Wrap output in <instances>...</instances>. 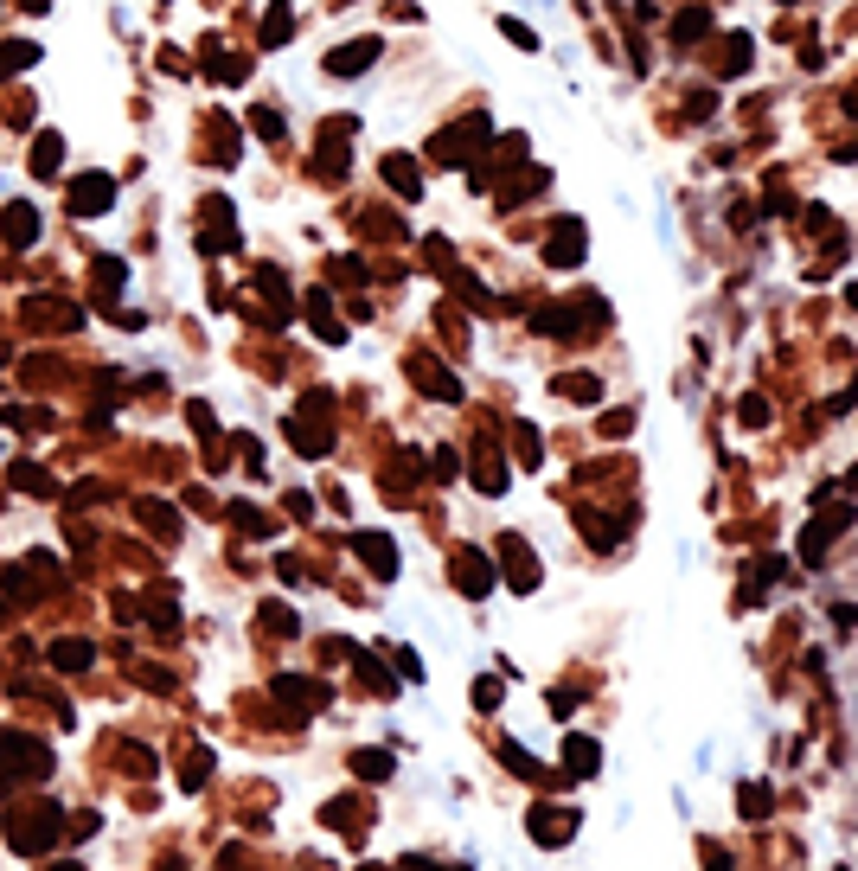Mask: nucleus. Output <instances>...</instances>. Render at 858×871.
Here are the masks:
<instances>
[{
    "mask_svg": "<svg viewBox=\"0 0 858 871\" xmlns=\"http://www.w3.org/2000/svg\"><path fill=\"white\" fill-rule=\"evenodd\" d=\"M109 199H116V180H109V173H84V180H70V205H78L84 218H97Z\"/></svg>",
    "mask_w": 858,
    "mask_h": 871,
    "instance_id": "f257e3e1",
    "label": "nucleus"
},
{
    "mask_svg": "<svg viewBox=\"0 0 858 871\" xmlns=\"http://www.w3.org/2000/svg\"><path fill=\"white\" fill-rule=\"evenodd\" d=\"M372 58H378V45H372V39H359V45H340V52L327 58V70H333V78H352V70H366Z\"/></svg>",
    "mask_w": 858,
    "mask_h": 871,
    "instance_id": "f03ea898",
    "label": "nucleus"
},
{
    "mask_svg": "<svg viewBox=\"0 0 858 871\" xmlns=\"http://www.w3.org/2000/svg\"><path fill=\"white\" fill-rule=\"evenodd\" d=\"M352 545H359V551L372 557V570H378V576H391V570H397V551H391V539H372V532H359Z\"/></svg>",
    "mask_w": 858,
    "mask_h": 871,
    "instance_id": "7ed1b4c3",
    "label": "nucleus"
},
{
    "mask_svg": "<svg viewBox=\"0 0 858 871\" xmlns=\"http://www.w3.org/2000/svg\"><path fill=\"white\" fill-rule=\"evenodd\" d=\"M289 33H295V14H289V7H282V0H275V7L263 14V39H269V45H282V39H289Z\"/></svg>",
    "mask_w": 858,
    "mask_h": 871,
    "instance_id": "20e7f679",
    "label": "nucleus"
},
{
    "mask_svg": "<svg viewBox=\"0 0 858 871\" xmlns=\"http://www.w3.org/2000/svg\"><path fill=\"white\" fill-rule=\"evenodd\" d=\"M51 660H58L64 673H78V667H90V641H58V647H51Z\"/></svg>",
    "mask_w": 858,
    "mask_h": 871,
    "instance_id": "39448f33",
    "label": "nucleus"
},
{
    "mask_svg": "<svg viewBox=\"0 0 858 871\" xmlns=\"http://www.w3.org/2000/svg\"><path fill=\"white\" fill-rule=\"evenodd\" d=\"M275 698H289V705H321V686H308V679H275Z\"/></svg>",
    "mask_w": 858,
    "mask_h": 871,
    "instance_id": "423d86ee",
    "label": "nucleus"
},
{
    "mask_svg": "<svg viewBox=\"0 0 858 871\" xmlns=\"http://www.w3.org/2000/svg\"><path fill=\"white\" fill-rule=\"evenodd\" d=\"M352 769H359L366 782H385V775H391V756H385V750H359V756H352Z\"/></svg>",
    "mask_w": 858,
    "mask_h": 871,
    "instance_id": "0eeeda50",
    "label": "nucleus"
},
{
    "mask_svg": "<svg viewBox=\"0 0 858 871\" xmlns=\"http://www.w3.org/2000/svg\"><path fill=\"white\" fill-rule=\"evenodd\" d=\"M7 238H14V244H33V238H39V218H33L26 205H20V211H7Z\"/></svg>",
    "mask_w": 858,
    "mask_h": 871,
    "instance_id": "6e6552de",
    "label": "nucleus"
},
{
    "mask_svg": "<svg viewBox=\"0 0 858 871\" xmlns=\"http://www.w3.org/2000/svg\"><path fill=\"white\" fill-rule=\"evenodd\" d=\"M33 167H39V173H58V135H39V148H33Z\"/></svg>",
    "mask_w": 858,
    "mask_h": 871,
    "instance_id": "1a4fd4ad",
    "label": "nucleus"
},
{
    "mask_svg": "<svg viewBox=\"0 0 858 871\" xmlns=\"http://www.w3.org/2000/svg\"><path fill=\"white\" fill-rule=\"evenodd\" d=\"M385 173H391V186H397V192H416V173H410V161H385Z\"/></svg>",
    "mask_w": 858,
    "mask_h": 871,
    "instance_id": "9d476101",
    "label": "nucleus"
},
{
    "mask_svg": "<svg viewBox=\"0 0 858 871\" xmlns=\"http://www.w3.org/2000/svg\"><path fill=\"white\" fill-rule=\"evenodd\" d=\"M14 487H26V493H45V487H51V481H45V474H39V468H14Z\"/></svg>",
    "mask_w": 858,
    "mask_h": 871,
    "instance_id": "9b49d317",
    "label": "nucleus"
},
{
    "mask_svg": "<svg viewBox=\"0 0 858 871\" xmlns=\"http://www.w3.org/2000/svg\"><path fill=\"white\" fill-rule=\"evenodd\" d=\"M256 135H263V141H282V116H269V109H256Z\"/></svg>",
    "mask_w": 858,
    "mask_h": 871,
    "instance_id": "f8f14e48",
    "label": "nucleus"
}]
</instances>
